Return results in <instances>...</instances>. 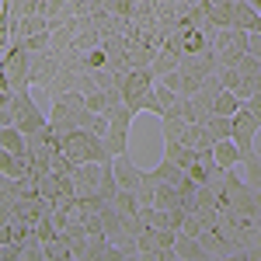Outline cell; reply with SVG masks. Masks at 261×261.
Segmentation results:
<instances>
[{"mask_svg":"<svg viewBox=\"0 0 261 261\" xmlns=\"http://www.w3.org/2000/svg\"><path fill=\"white\" fill-rule=\"evenodd\" d=\"M70 185H73V199H112L115 188H119L115 174H112V157L91 164H73Z\"/></svg>","mask_w":261,"mask_h":261,"instance_id":"6da1fadb","label":"cell"},{"mask_svg":"<svg viewBox=\"0 0 261 261\" xmlns=\"http://www.w3.org/2000/svg\"><path fill=\"white\" fill-rule=\"evenodd\" d=\"M49 129L63 136V133H70V129H87V122H91V112H87V105H84V94L81 91H66V94H56L53 98V108H49Z\"/></svg>","mask_w":261,"mask_h":261,"instance_id":"7a4b0ae2","label":"cell"},{"mask_svg":"<svg viewBox=\"0 0 261 261\" xmlns=\"http://www.w3.org/2000/svg\"><path fill=\"white\" fill-rule=\"evenodd\" d=\"M112 174H115V185H119L122 192H129L140 205H150V195H153V174L143 171L140 164L129 161V150L112 157Z\"/></svg>","mask_w":261,"mask_h":261,"instance_id":"3957f363","label":"cell"},{"mask_svg":"<svg viewBox=\"0 0 261 261\" xmlns=\"http://www.w3.org/2000/svg\"><path fill=\"white\" fill-rule=\"evenodd\" d=\"M60 153L70 164H91V161H108L112 153L105 150V143L91 129H70L60 136Z\"/></svg>","mask_w":261,"mask_h":261,"instance_id":"277c9868","label":"cell"},{"mask_svg":"<svg viewBox=\"0 0 261 261\" xmlns=\"http://www.w3.org/2000/svg\"><path fill=\"white\" fill-rule=\"evenodd\" d=\"M105 119H108V129H105V136H101V143H105V150L115 157V153H125L129 150V125H133V112H129V105L125 101H112V108L105 112Z\"/></svg>","mask_w":261,"mask_h":261,"instance_id":"5b68a950","label":"cell"},{"mask_svg":"<svg viewBox=\"0 0 261 261\" xmlns=\"http://www.w3.org/2000/svg\"><path fill=\"white\" fill-rule=\"evenodd\" d=\"M178 237V230H167V226H146L140 230L133 241H136V254L146 261H174L171 254V244Z\"/></svg>","mask_w":261,"mask_h":261,"instance_id":"8992f818","label":"cell"},{"mask_svg":"<svg viewBox=\"0 0 261 261\" xmlns=\"http://www.w3.org/2000/svg\"><path fill=\"white\" fill-rule=\"evenodd\" d=\"M11 112H14V125H18L24 136L45 125V112L32 101V87H18V91H11Z\"/></svg>","mask_w":261,"mask_h":261,"instance_id":"52a82bcc","label":"cell"},{"mask_svg":"<svg viewBox=\"0 0 261 261\" xmlns=\"http://www.w3.org/2000/svg\"><path fill=\"white\" fill-rule=\"evenodd\" d=\"M60 70V56L53 49H42V53H28V87H49L53 77Z\"/></svg>","mask_w":261,"mask_h":261,"instance_id":"ba28073f","label":"cell"},{"mask_svg":"<svg viewBox=\"0 0 261 261\" xmlns=\"http://www.w3.org/2000/svg\"><path fill=\"white\" fill-rule=\"evenodd\" d=\"M153 70L150 66H129L125 73H122V81H119V94H122V101L125 105H136V101L153 87Z\"/></svg>","mask_w":261,"mask_h":261,"instance_id":"9c48e42d","label":"cell"},{"mask_svg":"<svg viewBox=\"0 0 261 261\" xmlns=\"http://www.w3.org/2000/svg\"><path fill=\"white\" fill-rule=\"evenodd\" d=\"M216 73H220L223 87L233 91L241 101L244 98H254V94L261 91V73H244V70H237V66H220Z\"/></svg>","mask_w":261,"mask_h":261,"instance_id":"30bf717a","label":"cell"},{"mask_svg":"<svg viewBox=\"0 0 261 261\" xmlns=\"http://www.w3.org/2000/svg\"><path fill=\"white\" fill-rule=\"evenodd\" d=\"M4 73H7V84H11V91H18V87H28V53L21 49L18 42H11L7 49H4Z\"/></svg>","mask_w":261,"mask_h":261,"instance_id":"8fae6325","label":"cell"},{"mask_svg":"<svg viewBox=\"0 0 261 261\" xmlns=\"http://www.w3.org/2000/svg\"><path fill=\"white\" fill-rule=\"evenodd\" d=\"M209 153H213V161H216V167H241V150H237V143L230 140H216L213 146H209Z\"/></svg>","mask_w":261,"mask_h":261,"instance_id":"7c38bea8","label":"cell"},{"mask_svg":"<svg viewBox=\"0 0 261 261\" xmlns=\"http://www.w3.org/2000/svg\"><path fill=\"white\" fill-rule=\"evenodd\" d=\"M171 254H174V261H209L195 237H181V233L174 237V244H171Z\"/></svg>","mask_w":261,"mask_h":261,"instance_id":"4fadbf2b","label":"cell"},{"mask_svg":"<svg viewBox=\"0 0 261 261\" xmlns=\"http://www.w3.org/2000/svg\"><path fill=\"white\" fill-rule=\"evenodd\" d=\"M241 108V98L233 94V91H226V87H220L213 98H209V115H233Z\"/></svg>","mask_w":261,"mask_h":261,"instance_id":"5bb4252c","label":"cell"},{"mask_svg":"<svg viewBox=\"0 0 261 261\" xmlns=\"http://www.w3.org/2000/svg\"><path fill=\"white\" fill-rule=\"evenodd\" d=\"M24 171H28V157H24V153H11V150L0 146V174H7V178H21Z\"/></svg>","mask_w":261,"mask_h":261,"instance_id":"9a60e30c","label":"cell"},{"mask_svg":"<svg viewBox=\"0 0 261 261\" xmlns=\"http://www.w3.org/2000/svg\"><path fill=\"white\" fill-rule=\"evenodd\" d=\"M202 133H205L209 143L226 140V136H230V115H205V119H202Z\"/></svg>","mask_w":261,"mask_h":261,"instance_id":"2e32d148","label":"cell"},{"mask_svg":"<svg viewBox=\"0 0 261 261\" xmlns=\"http://www.w3.org/2000/svg\"><path fill=\"white\" fill-rule=\"evenodd\" d=\"M150 174H153V181H164V185H178V188L185 185V181H188V178H185V171H181L174 161H167V157H164V161L157 164Z\"/></svg>","mask_w":261,"mask_h":261,"instance_id":"e0dca14e","label":"cell"},{"mask_svg":"<svg viewBox=\"0 0 261 261\" xmlns=\"http://www.w3.org/2000/svg\"><path fill=\"white\" fill-rule=\"evenodd\" d=\"M153 98H157V115H167V108H171V105H174V98H178V94H174V91H171V87H167V84H161V81H153Z\"/></svg>","mask_w":261,"mask_h":261,"instance_id":"ac0fdd59","label":"cell"},{"mask_svg":"<svg viewBox=\"0 0 261 261\" xmlns=\"http://www.w3.org/2000/svg\"><path fill=\"white\" fill-rule=\"evenodd\" d=\"M18 42L24 53H42V49H49V32H35V35H24V39H11Z\"/></svg>","mask_w":261,"mask_h":261,"instance_id":"d6986e66","label":"cell"},{"mask_svg":"<svg viewBox=\"0 0 261 261\" xmlns=\"http://www.w3.org/2000/svg\"><path fill=\"white\" fill-rule=\"evenodd\" d=\"M241 167H244V181H247V185H258V181H261V157H258V150L247 153V157L241 161Z\"/></svg>","mask_w":261,"mask_h":261,"instance_id":"ffe728a7","label":"cell"},{"mask_svg":"<svg viewBox=\"0 0 261 261\" xmlns=\"http://www.w3.org/2000/svg\"><path fill=\"white\" fill-rule=\"evenodd\" d=\"M0 45H4V49L11 45V11L0 14Z\"/></svg>","mask_w":261,"mask_h":261,"instance_id":"44dd1931","label":"cell"},{"mask_svg":"<svg viewBox=\"0 0 261 261\" xmlns=\"http://www.w3.org/2000/svg\"><path fill=\"white\" fill-rule=\"evenodd\" d=\"M4 125H14V112H11V101L7 105H0V129Z\"/></svg>","mask_w":261,"mask_h":261,"instance_id":"7402d4cb","label":"cell"},{"mask_svg":"<svg viewBox=\"0 0 261 261\" xmlns=\"http://www.w3.org/2000/svg\"><path fill=\"white\" fill-rule=\"evenodd\" d=\"M0 91H11V84H7V73H4V63H0Z\"/></svg>","mask_w":261,"mask_h":261,"instance_id":"603a6c76","label":"cell"},{"mask_svg":"<svg viewBox=\"0 0 261 261\" xmlns=\"http://www.w3.org/2000/svg\"><path fill=\"white\" fill-rule=\"evenodd\" d=\"M244 4H254V7H258V0H244Z\"/></svg>","mask_w":261,"mask_h":261,"instance_id":"cb8c5ba5","label":"cell"},{"mask_svg":"<svg viewBox=\"0 0 261 261\" xmlns=\"http://www.w3.org/2000/svg\"><path fill=\"white\" fill-rule=\"evenodd\" d=\"M0 56H4V45H0Z\"/></svg>","mask_w":261,"mask_h":261,"instance_id":"d4e9b609","label":"cell"}]
</instances>
